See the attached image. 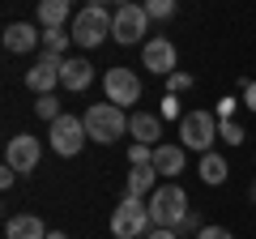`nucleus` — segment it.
I'll use <instances>...</instances> for the list:
<instances>
[{"instance_id": "nucleus-1", "label": "nucleus", "mask_w": 256, "mask_h": 239, "mask_svg": "<svg viewBox=\"0 0 256 239\" xmlns=\"http://www.w3.org/2000/svg\"><path fill=\"white\" fill-rule=\"evenodd\" d=\"M68 34H73V43L86 47V52L102 47V43L111 38V9H102V4H86V9H77Z\"/></svg>"}, {"instance_id": "nucleus-2", "label": "nucleus", "mask_w": 256, "mask_h": 239, "mask_svg": "<svg viewBox=\"0 0 256 239\" xmlns=\"http://www.w3.org/2000/svg\"><path fill=\"white\" fill-rule=\"evenodd\" d=\"M82 120H86L90 141H98V146H111V141H120L128 132V116L116 102H90V111H86Z\"/></svg>"}, {"instance_id": "nucleus-3", "label": "nucleus", "mask_w": 256, "mask_h": 239, "mask_svg": "<svg viewBox=\"0 0 256 239\" xmlns=\"http://www.w3.org/2000/svg\"><path fill=\"white\" fill-rule=\"evenodd\" d=\"M154 230V218H150V205L141 196H124L111 214V235L116 239H146Z\"/></svg>"}, {"instance_id": "nucleus-4", "label": "nucleus", "mask_w": 256, "mask_h": 239, "mask_svg": "<svg viewBox=\"0 0 256 239\" xmlns=\"http://www.w3.org/2000/svg\"><path fill=\"white\" fill-rule=\"evenodd\" d=\"M150 218H154V226H180V222H184V214H188L192 210V205H188V192H184V188L180 184H158L154 188V196H150Z\"/></svg>"}, {"instance_id": "nucleus-5", "label": "nucleus", "mask_w": 256, "mask_h": 239, "mask_svg": "<svg viewBox=\"0 0 256 239\" xmlns=\"http://www.w3.org/2000/svg\"><path fill=\"white\" fill-rule=\"evenodd\" d=\"M86 141H90V132H86V120L77 116H60L47 124V146L56 150V158H77L86 150Z\"/></svg>"}, {"instance_id": "nucleus-6", "label": "nucleus", "mask_w": 256, "mask_h": 239, "mask_svg": "<svg viewBox=\"0 0 256 239\" xmlns=\"http://www.w3.org/2000/svg\"><path fill=\"white\" fill-rule=\"evenodd\" d=\"M218 141V116L214 111H184L180 120V146L196 150V154H210V146Z\"/></svg>"}, {"instance_id": "nucleus-7", "label": "nucleus", "mask_w": 256, "mask_h": 239, "mask_svg": "<svg viewBox=\"0 0 256 239\" xmlns=\"http://www.w3.org/2000/svg\"><path fill=\"white\" fill-rule=\"evenodd\" d=\"M146 30H150V13H146V4H124V9H111V38L116 43H124V47H132V43H146Z\"/></svg>"}, {"instance_id": "nucleus-8", "label": "nucleus", "mask_w": 256, "mask_h": 239, "mask_svg": "<svg viewBox=\"0 0 256 239\" xmlns=\"http://www.w3.org/2000/svg\"><path fill=\"white\" fill-rule=\"evenodd\" d=\"M102 90H107V102L132 107V102H141V77L132 73V68L116 64V68H107V77H102Z\"/></svg>"}, {"instance_id": "nucleus-9", "label": "nucleus", "mask_w": 256, "mask_h": 239, "mask_svg": "<svg viewBox=\"0 0 256 239\" xmlns=\"http://www.w3.org/2000/svg\"><path fill=\"white\" fill-rule=\"evenodd\" d=\"M38 158H43V141H38L34 132H18V137H9L4 166H13L18 175H30V171L38 166Z\"/></svg>"}, {"instance_id": "nucleus-10", "label": "nucleus", "mask_w": 256, "mask_h": 239, "mask_svg": "<svg viewBox=\"0 0 256 239\" xmlns=\"http://www.w3.org/2000/svg\"><path fill=\"white\" fill-rule=\"evenodd\" d=\"M141 64H146L154 77H171L175 64H180V52H175L171 38L154 34V38H146V43H141Z\"/></svg>"}, {"instance_id": "nucleus-11", "label": "nucleus", "mask_w": 256, "mask_h": 239, "mask_svg": "<svg viewBox=\"0 0 256 239\" xmlns=\"http://www.w3.org/2000/svg\"><path fill=\"white\" fill-rule=\"evenodd\" d=\"M60 64H64V56L43 52V56H38V64L26 68V90H34V94H52L56 86H60Z\"/></svg>"}, {"instance_id": "nucleus-12", "label": "nucleus", "mask_w": 256, "mask_h": 239, "mask_svg": "<svg viewBox=\"0 0 256 239\" xmlns=\"http://www.w3.org/2000/svg\"><path fill=\"white\" fill-rule=\"evenodd\" d=\"M34 47H43V30H34L30 22H9V26H4V52L26 56V52H34Z\"/></svg>"}, {"instance_id": "nucleus-13", "label": "nucleus", "mask_w": 256, "mask_h": 239, "mask_svg": "<svg viewBox=\"0 0 256 239\" xmlns=\"http://www.w3.org/2000/svg\"><path fill=\"white\" fill-rule=\"evenodd\" d=\"M90 82H94V64L90 60H86V56H64V64H60V86L64 90L82 94Z\"/></svg>"}, {"instance_id": "nucleus-14", "label": "nucleus", "mask_w": 256, "mask_h": 239, "mask_svg": "<svg viewBox=\"0 0 256 239\" xmlns=\"http://www.w3.org/2000/svg\"><path fill=\"white\" fill-rule=\"evenodd\" d=\"M128 137L146 141V146H162V120L150 116V111H132L128 116Z\"/></svg>"}, {"instance_id": "nucleus-15", "label": "nucleus", "mask_w": 256, "mask_h": 239, "mask_svg": "<svg viewBox=\"0 0 256 239\" xmlns=\"http://www.w3.org/2000/svg\"><path fill=\"white\" fill-rule=\"evenodd\" d=\"M73 0H38V26L52 30V26H73Z\"/></svg>"}, {"instance_id": "nucleus-16", "label": "nucleus", "mask_w": 256, "mask_h": 239, "mask_svg": "<svg viewBox=\"0 0 256 239\" xmlns=\"http://www.w3.org/2000/svg\"><path fill=\"white\" fill-rule=\"evenodd\" d=\"M184 158H188V150L184 146H154V171L162 175V180H175V175L184 171Z\"/></svg>"}, {"instance_id": "nucleus-17", "label": "nucleus", "mask_w": 256, "mask_h": 239, "mask_svg": "<svg viewBox=\"0 0 256 239\" xmlns=\"http://www.w3.org/2000/svg\"><path fill=\"white\" fill-rule=\"evenodd\" d=\"M4 239H47V226L34 214H13V218L4 222Z\"/></svg>"}, {"instance_id": "nucleus-18", "label": "nucleus", "mask_w": 256, "mask_h": 239, "mask_svg": "<svg viewBox=\"0 0 256 239\" xmlns=\"http://www.w3.org/2000/svg\"><path fill=\"white\" fill-rule=\"evenodd\" d=\"M158 180H162V175H158L154 166H132V171H128L124 196H141V201H150V196H154V188H158Z\"/></svg>"}, {"instance_id": "nucleus-19", "label": "nucleus", "mask_w": 256, "mask_h": 239, "mask_svg": "<svg viewBox=\"0 0 256 239\" xmlns=\"http://www.w3.org/2000/svg\"><path fill=\"white\" fill-rule=\"evenodd\" d=\"M196 175H201L210 188H218V184H226L230 166H226V158H222V154H214V150H210V154H201V162H196Z\"/></svg>"}, {"instance_id": "nucleus-20", "label": "nucleus", "mask_w": 256, "mask_h": 239, "mask_svg": "<svg viewBox=\"0 0 256 239\" xmlns=\"http://www.w3.org/2000/svg\"><path fill=\"white\" fill-rule=\"evenodd\" d=\"M68 43H73V34H68V30H60V26L43 30V52H52V56H64V52H68Z\"/></svg>"}, {"instance_id": "nucleus-21", "label": "nucleus", "mask_w": 256, "mask_h": 239, "mask_svg": "<svg viewBox=\"0 0 256 239\" xmlns=\"http://www.w3.org/2000/svg\"><path fill=\"white\" fill-rule=\"evenodd\" d=\"M146 13L150 22H171L180 13V0H146Z\"/></svg>"}, {"instance_id": "nucleus-22", "label": "nucleus", "mask_w": 256, "mask_h": 239, "mask_svg": "<svg viewBox=\"0 0 256 239\" xmlns=\"http://www.w3.org/2000/svg\"><path fill=\"white\" fill-rule=\"evenodd\" d=\"M34 111H38V120H47V124L64 116V111H60V98H56V94H38V98H34Z\"/></svg>"}, {"instance_id": "nucleus-23", "label": "nucleus", "mask_w": 256, "mask_h": 239, "mask_svg": "<svg viewBox=\"0 0 256 239\" xmlns=\"http://www.w3.org/2000/svg\"><path fill=\"white\" fill-rule=\"evenodd\" d=\"M128 166H154V146L132 141V146H128Z\"/></svg>"}, {"instance_id": "nucleus-24", "label": "nucleus", "mask_w": 256, "mask_h": 239, "mask_svg": "<svg viewBox=\"0 0 256 239\" xmlns=\"http://www.w3.org/2000/svg\"><path fill=\"white\" fill-rule=\"evenodd\" d=\"M218 141H226V146H244V141H248V132L239 128L235 120H218Z\"/></svg>"}, {"instance_id": "nucleus-25", "label": "nucleus", "mask_w": 256, "mask_h": 239, "mask_svg": "<svg viewBox=\"0 0 256 239\" xmlns=\"http://www.w3.org/2000/svg\"><path fill=\"white\" fill-rule=\"evenodd\" d=\"M166 90H171V94H184V90H192V73H180V68H175V73L166 77Z\"/></svg>"}, {"instance_id": "nucleus-26", "label": "nucleus", "mask_w": 256, "mask_h": 239, "mask_svg": "<svg viewBox=\"0 0 256 239\" xmlns=\"http://www.w3.org/2000/svg\"><path fill=\"white\" fill-rule=\"evenodd\" d=\"M201 226H205L201 210H188V214H184V222H180V226H175V230H180V235H188V230H201Z\"/></svg>"}, {"instance_id": "nucleus-27", "label": "nucleus", "mask_w": 256, "mask_h": 239, "mask_svg": "<svg viewBox=\"0 0 256 239\" xmlns=\"http://www.w3.org/2000/svg\"><path fill=\"white\" fill-rule=\"evenodd\" d=\"M196 239H235V235H230L226 226H214V222H205V226L196 230Z\"/></svg>"}, {"instance_id": "nucleus-28", "label": "nucleus", "mask_w": 256, "mask_h": 239, "mask_svg": "<svg viewBox=\"0 0 256 239\" xmlns=\"http://www.w3.org/2000/svg\"><path fill=\"white\" fill-rule=\"evenodd\" d=\"M235 107H239V98H230V94H226V98H218L214 116H218V120H230V116H235Z\"/></svg>"}, {"instance_id": "nucleus-29", "label": "nucleus", "mask_w": 256, "mask_h": 239, "mask_svg": "<svg viewBox=\"0 0 256 239\" xmlns=\"http://www.w3.org/2000/svg\"><path fill=\"white\" fill-rule=\"evenodd\" d=\"M162 116H166V120H184V111H180V98H175V94H166V98H162Z\"/></svg>"}, {"instance_id": "nucleus-30", "label": "nucleus", "mask_w": 256, "mask_h": 239, "mask_svg": "<svg viewBox=\"0 0 256 239\" xmlns=\"http://www.w3.org/2000/svg\"><path fill=\"white\" fill-rule=\"evenodd\" d=\"M146 239H180V230H171V226H154Z\"/></svg>"}, {"instance_id": "nucleus-31", "label": "nucleus", "mask_w": 256, "mask_h": 239, "mask_svg": "<svg viewBox=\"0 0 256 239\" xmlns=\"http://www.w3.org/2000/svg\"><path fill=\"white\" fill-rule=\"evenodd\" d=\"M244 107L256 111V82H244Z\"/></svg>"}, {"instance_id": "nucleus-32", "label": "nucleus", "mask_w": 256, "mask_h": 239, "mask_svg": "<svg viewBox=\"0 0 256 239\" xmlns=\"http://www.w3.org/2000/svg\"><path fill=\"white\" fill-rule=\"evenodd\" d=\"M18 184V171H13V166H4V171H0V188H13Z\"/></svg>"}, {"instance_id": "nucleus-33", "label": "nucleus", "mask_w": 256, "mask_h": 239, "mask_svg": "<svg viewBox=\"0 0 256 239\" xmlns=\"http://www.w3.org/2000/svg\"><path fill=\"white\" fill-rule=\"evenodd\" d=\"M47 239H68V235H64V230H47Z\"/></svg>"}, {"instance_id": "nucleus-34", "label": "nucleus", "mask_w": 256, "mask_h": 239, "mask_svg": "<svg viewBox=\"0 0 256 239\" xmlns=\"http://www.w3.org/2000/svg\"><path fill=\"white\" fill-rule=\"evenodd\" d=\"M111 4H116V9H124V4H132V0H111Z\"/></svg>"}, {"instance_id": "nucleus-35", "label": "nucleus", "mask_w": 256, "mask_h": 239, "mask_svg": "<svg viewBox=\"0 0 256 239\" xmlns=\"http://www.w3.org/2000/svg\"><path fill=\"white\" fill-rule=\"evenodd\" d=\"M86 4H102V9H107V0H86Z\"/></svg>"}, {"instance_id": "nucleus-36", "label": "nucleus", "mask_w": 256, "mask_h": 239, "mask_svg": "<svg viewBox=\"0 0 256 239\" xmlns=\"http://www.w3.org/2000/svg\"><path fill=\"white\" fill-rule=\"evenodd\" d=\"M252 205H256V184H252Z\"/></svg>"}]
</instances>
